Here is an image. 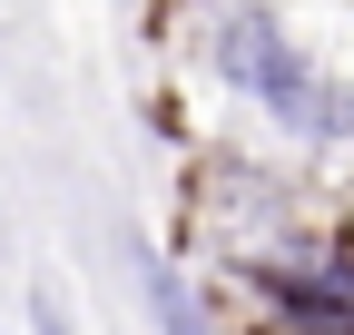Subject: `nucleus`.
<instances>
[{"mask_svg":"<svg viewBox=\"0 0 354 335\" xmlns=\"http://www.w3.org/2000/svg\"><path fill=\"white\" fill-rule=\"evenodd\" d=\"M216 69H227L236 89L276 118V129L315 138V148L354 138V99H344L335 79L286 39V20H266V10H227V20H216Z\"/></svg>","mask_w":354,"mask_h":335,"instance_id":"nucleus-1","label":"nucleus"},{"mask_svg":"<svg viewBox=\"0 0 354 335\" xmlns=\"http://www.w3.org/2000/svg\"><path fill=\"white\" fill-rule=\"evenodd\" d=\"M266 335H354V316H276Z\"/></svg>","mask_w":354,"mask_h":335,"instance_id":"nucleus-5","label":"nucleus"},{"mask_svg":"<svg viewBox=\"0 0 354 335\" xmlns=\"http://www.w3.org/2000/svg\"><path fill=\"white\" fill-rule=\"evenodd\" d=\"M138 286L158 306V335H207V306H197V286L177 276V257H138Z\"/></svg>","mask_w":354,"mask_h":335,"instance_id":"nucleus-3","label":"nucleus"},{"mask_svg":"<svg viewBox=\"0 0 354 335\" xmlns=\"http://www.w3.org/2000/svg\"><path fill=\"white\" fill-rule=\"evenodd\" d=\"M30 325H39V335H69V306L50 296V276H39V286H30Z\"/></svg>","mask_w":354,"mask_h":335,"instance_id":"nucleus-4","label":"nucleus"},{"mask_svg":"<svg viewBox=\"0 0 354 335\" xmlns=\"http://www.w3.org/2000/svg\"><path fill=\"white\" fill-rule=\"evenodd\" d=\"M246 276L276 296V316H354V246H256Z\"/></svg>","mask_w":354,"mask_h":335,"instance_id":"nucleus-2","label":"nucleus"}]
</instances>
